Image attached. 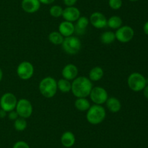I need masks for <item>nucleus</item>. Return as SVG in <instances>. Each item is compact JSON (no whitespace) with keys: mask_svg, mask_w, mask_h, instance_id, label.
I'll return each mask as SVG.
<instances>
[{"mask_svg":"<svg viewBox=\"0 0 148 148\" xmlns=\"http://www.w3.org/2000/svg\"><path fill=\"white\" fill-rule=\"evenodd\" d=\"M92 89V81L89 78L85 76H79L77 77L72 81L71 91L77 98H81V97L86 98L90 95Z\"/></svg>","mask_w":148,"mask_h":148,"instance_id":"1","label":"nucleus"},{"mask_svg":"<svg viewBox=\"0 0 148 148\" xmlns=\"http://www.w3.org/2000/svg\"><path fill=\"white\" fill-rule=\"evenodd\" d=\"M39 91L46 98H52L57 91V81L53 77L47 76L43 78L39 83Z\"/></svg>","mask_w":148,"mask_h":148,"instance_id":"2","label":"nucleus"},{"mask_svg":"<svg viewBox=\"0 0 148 148\" xmlns=\"http://www.w3.org/2000/svg\"><path fill=\"white\" fill-rule=\"evenodd\" d=\"M106 111L102 105L94 104L87 110L86 119L92 125H98L102 123L106 118Z\"/></svg>","mask_w":148,"mask_h":148,"instance_id":"3","label":"nucleus"},{"mask_svg":"<svg viewBox=\"0 0 148 148\" xmlns=\"http://www.w3.org/2000/svg\"><path fill=\"white\" fill-rule=\"evenodd\" d=\"M80 40L78 37L75 36H71L69 37H65L62 44V47L64 52L68 55H76L81 49Z\"/></svg>","mask_w":148,"mask_h":148,"instance_id":"4","label":"nucleus"},{"mask_svg":"<svg viewBox=\"0 0 148 148\" xmlns=\"http://www.w3.org/2000/svg\"><path fill=\"white\" fill-rule=\"evenodd\" d=\"M145 78L140 73L134 72L130 74L127 78V84L128 86L133 91H140L144 89L146 86Z\"/></svg>","mask_w":148,"mask_h":148,"instance_id":"5","label":"nucleus"},{"mask_svg":"<svg viewBox=\"0 0 148 148\" xmlns=\"http://www.w3.org/2000/svg\"><path fill=\"white\" fill-rule=\"evenodd\" d=\"M15 111L18 114L19 117L23 118H28L31 116L33 112V107L32 103L27 99H20L17 100Z\"/></svg>","mask_w":148,"mask_h":148,"instance_id":"6","label":"nucleus"},{"mask_svg":"<svg viewBox=\"0 0 148 148\" xmlns=\"http://www.w3.org/2000/svg\"><path fill=\"white\" fill-rule=\"evenodd\" d=\"M17 103V97L11 92L4 93L0 98V107L7 113L15 110Z\"/></svg>","mask_w":148,"mask_h":148,"instance_id":"7","label":"nucleus"},{"mask_svg":"<svg viewBox=\"0 0 148 148\" xmlns=\"http://www.w3.org/2000/svg\"><path fill=\"white\" fill-rule=\"evenodd\" d=\"M89 97L94 104L102 105L108 100V94L104 88L101 86H95L92 87Z\"/></svg>","mask_w":148,"mask_h":148,"instance_id":"8","label":"nucleus"},{"mask_svg":"<svg viewBox=\"0 0 148 148\" xmlns=\"http://www.w3.org/2000/svg\"><path fill=\"white\" fill-rule=\"evenodd\" d=\"M16 72L20 79L26 81L33 77L34 74V67L31 62L23 61L18 65Z\"/></svg>","mask_w":148,"mask_h":148,"instance_id":"9","label":"nucleus"},{"mask_svg":"<svg viewBox=\"0 0 148 148\" xmlns=\"http://www.w3.org/2000/svg\"><path fill=\"white\" fill-rule=\"evenodd\" d=\"M134 36V30L131 26H123L115 32L116 39L121 43H127L132 41Z\"/></svg>","mask_w":148,"mask_h":148,"instance_id":"10","label":"nucleus"},{"mask_svg":"<svg viewBox=\"0 0 148 148\" xmlns=\"http://www.w3.org/2000/svg\"><path fill=\"white\" fill-rule=\"evenodd\" d=\"M90 23L95 28L102 29L107 26V18L100 12H94L90 15L89 18Z\"/></svg>","mask_w":148,"mask_h":148,"instance_id":"11","label":"nucleus"},{"mask_svg":"<svg viewBox=\"0 0 148 148\" xmlns=\"http://www.w3.org/2000/svg\"><path fill=\"white\" fill-rule=\"evenodd\" d=\"M80 11L77 7L75 6L72 7H66V8L64 9L63 13H62V17L66 21L71 22H76L80 17Z\"/></svg>","mask_w":148,"mask_h":148,"instance_id":"12","label":"nucleus"},{"mask_svg":"<svg viewBox=\"0 0 148 148\" xmlns=\"http://www.w3.org/2000/svg\"><path fill=\"white\" fill-rule=\"evenodd\" d=\"M78 73H79V71H78L77 67L74 64L69 63L64 67L62 71V75L63 78H65L68 81H72L77 77Z\"/></svg>","mask_w":148,"mask_h":148,"instance_id":"13","label":"nucleus"},{"mask_svg":"<svg viewBox=\"0 0 148 148\" xmlns=\"http://www.w3.org/2000/svg\"><path fill=\"white\" fill-rule=\"evenodd\" d=\"M21 7L25 12L32 14L38 11L40 3L39 0H22Z\"/></svg>","mask_w":148,"mask_h":148,"instance_id":"14","label":"nucleus"},{"mask_svg":"<svg viewBox=\"0 0 148 148\" xmlns=\"http://www.w3.org/2000/svg\"><path fill=\"white\" fill-rule=\"evenodd\" d=\"M59 32L64 37L73 36V33H75V25L73 23L64 20L59 24Z\"/></svg>","mask_w":148,"mask_h":148,"instance_id":"15","label":"nucleus"},{"mask_svg":"<svg viewBox=\"0 0 148 148\" xmlns=\"http://www.w3.org/2000/svg\"><path fill=\"white\" fill-rule=\"evenodd\" d=\"M89 19L85 16H80L76 21L75 26V32L78 35H83L86 31L87 27L89 25Z\"/></svg>","mask_w":148,"mask_h":148,"instance_id":"16","label":"nucleus"},{"mask_svg":"<svg viewBox=\"0 0 148 148\" xmlns=\"http://www.w3.org/2000/svg\"><path fill=\"white\" fill-rule=\"evenodd\" d=\"M61 143L63 145L64 147L69 148L72 147V146H74V145L75 144V136L72 131H66L62 133V136H61Z\"/></svg>","mask_w":148,"mask_h":148,"instance_id":"17","label":"nucleus"},{"mask_svg":"<svg viewBox=\"0 0 148 148\" xmlns=\"http://www.w3.org/2000/svg\"><path fill=\"white\" fill-rule=\"evenodd\" d=\"M106 104L108 110L114 113L119 112L121 108V103L120 100L114 97H108L106 102Z\"/></svg>","mask_w":148,"mask_h":148,"instance_id":"18","label":"nucleus"},{"mask_svg":"<svg viewBox=\"0 0 148 148\" xmlns=\"http://www.w3.org/2000/svg\"><path fill=\"white\" fill-rule=\"evenodd\" d=\"M104 72L102 68L95 66L92 68L89 72V78L91 81H98L103 77Z\"/></svg>","mask_w":148,"mask_h":148,"instance_id":"19","label":"nucleus"},{"mask_svg":"<svg viewBox=\"0 0 148 148\" xmlns=\"http://www.w3.org/2000/svg\"><path fill=\"white\" fill-rule=\"evenodd\" d=\"M91 106L89 100L85 97H81V98H77L75 102V107L77 110H79L81 112L87 111L90 107Z\"/></svg>","mask_w":148,"mask_h":148,"instance_id":"20","label":"nucleus"},{"mask_svg":"<svg viewBox=\"0 0 148 148\" xmlns=\"http://www.w3.org/2000/svg\"><path fill=\"white\" fill-rule=\"evenodd\" d=\"M107 26L111 29L117 30L122 26V19L118 15H113L107 19Z\"/></svg>","mask_w":148,"mask_h":148,"instance_id":"21","label":"nucleus"},{"mask_svg":"<svg viewBox=\"0 0 148 148\" xmlns=\"http://www.w3.org/2000/svg\"><path fill=\"white\" fill-rule=\"evenodd\" d=\"M57 89L62 93H68L71 91L72 83L65 78H61L57 81Z\"/></svg>","mask_w":148,"mask_h":148,"instance_id":"22","label":"nucleus"},{"mask_svg":"<svg viewBox=\"0 0 148 148\" xmlns=\"http://www.w3.org/2000/svg\"><path fill=\"white\" fill-rule=\"evenodd\" d=\"M100 39H101V41L104 44H111L116 40L115 33L111 30H107L101 35Z\"/></svg>","mask_w":148,"mask_h":148,"instance_id":"23","label":"nucleus"},{"mask_svg":"<svg viewBox=\"0 0 148 148\" xmlns=\"http://www.w3.org/2000/svg\"><path fill=\"white\" fill-rule=\"evenodd\" d=\"M64 39V36L59 31H52L49 34V41L54 45H62Z\"/></svg>","mask_w":148,"mask_h":148,"instance_id":"24","label":"nucleus"},{"mask_svg":"<svg viewBox=\"0 0 148 148\" xmlns=\"http://www.w3.org/2000/svg\"><path fill=\"white\" fill-rule=\"evenodd\" d=\"M27 126V123L25 118L18 117L15 120H14V128L17 131H23L25 130Z\"/></svg>","mask_w":148,"mask_h":148,"instance_id":"25","label":"nucleus"},{"mask_svg":"<svg viewBox=\"0 0 148 148\" xmlns=\"http://www.w3.org/2000/svg\"><path fill=\"white\" fill-rule=\"evenodd\" d=\"M64 9L61 7L60 5H53L51 7V8L49 9V13H50L51 16H52L53 17H60L61 16H62V13H63Z\"/></svg>","mask_w":148,"mask_h":148,"instance_id":"26","label":"nucleus"},{"mask_svg":"<svg viewBox=\"0 0 148 148\" xmlns=\"http://www.w3.org/2000/svg\"><path fill=\"white\" fill-rule=\"evenodd\" d=\"M122 0H108V5L110 8L114 10H118L122 7Z\"/></svg>","mask_w":148,"mask_h":148,"instance_id":"27","label":"nucleus"},{"mask_svg":"<svg viewBox=\"0 0 148 148\" xmlns=\"http://www.w3.org/2000/svg\"><path fill=\"white\" fill-rule=\"evenodd\" d=\"M12 148H30V146L25 141H17L14 144Z\"/></svg>","mask_w":148,"mask_h":148,"instance_id":"28","label":"nucleus"},{"mask_svg":"<svg viewBox=\"0 0 148 148\" xmlns=\"http://www.w3.org/2000/svg\"><path fill=\"white\" fill-rule=\"evenodd\" d=\"M7 117L10 120H15L17 118L19 117L18 114L17 113V112L15 110H12V111L7 113Z\"/></svg>","mask_w":148,"mask_h":148,"instance_id":"29","label":"nucleus"},{"mask_svg":"<svg viewBox=\"0 0 148 148\" xmlns=\"http://www.w3.org/2000/svg\"><path fill=\"white\" fill-rule=\"evenodd\" d=\"M64 4L66 6V7H72V6H75L76 4L77 0H63Z\"/></svg>","mask_w":148,"mask_h":148,"instance_id":"30","label":"nucleus"},{"mask_svg":"<svg viewBox=\"0 0 148 148\" xmlns=\"http://www.w3.org/2000/svg\"><path fill=\"white\" fill-rule=\"evenodd\" d=\"M39 1H40V4L49 5V4H53L55 1V0H39Z\"/></svg>","mask_w":148,"mask_h":148,"instance_id":"31","label":"nucleus"},{"mask_svg":"<svg viewBox=\"0 0 148 148\" xmlns=\"http://www.w3.org/2000/svg\"><path fill=\"white\" fill-rule=\"evenodd\" d=\"M7 115V113L2 109H0V118H4Z\"/></svg>","mask_w":148,"mask_h":148,"instance_id":"32","label":"nucleus"},{"mask_svg":"<svg viewBox=\"0 0 148 148\" xmlns=\"http://www.w3.org/2000/svg\"><path fill=\"white\" fill-rule=\"evenodd\" d=\"M143 30H144V33H145L146 35H148V21L146 22L144 24V26H143Z\"/></svg>","mask_w":148,"mask_h":148,"instance_id":"33","label":"nucleus"},{"mask_svg":"<svg viewBox=\"0 0 148 148\" xmlns=\"http://www.w3.org/2000/svg\"><path fill=\"white\" fill-rule=\"evenodd\" d=\"M143 94H144L145 97L148 100V86L146 85V86L144 88V89H143Z\"/></svg>","mask_w":148,"mask_h":148,"instance_id":"34","label":"nucleus"},{"mask_svg":"<svg viewBox=\"0 0 148 148\" xmlns=\"http://www.w3.org/2000/svg\"><path fill=\"white\" fill-rule=\"evenodd\" d=\"M2 78H3V71L2 70H1V68H0V82H1V80H2Z\"/></svg>","mask_w":148,"mask_h":148,"instance_id":"35","label":"nucleus"},{"mask_svg":"<svg viewBox=\"0 0 148 148\" xmlns=\"http://www.w3.org/2000/svg\"><path fill=\"white\" fill-rule=\"evenodd\" d=\"M129 1H132V2H134V1H139V0H129Z\"/></svg>","mask_w":148,"mask_h":148,"instance_id":"36","label":"nucleus"}]
</instances>
